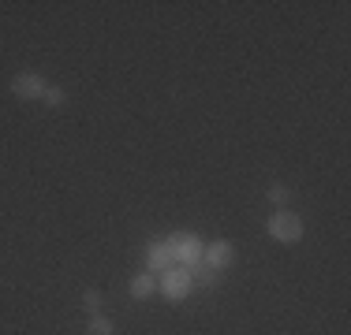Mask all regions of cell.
<instances>
[{"mask_svg":"<svg viewBox=\"0 0 351 335\" xmlns=\"http://www.w3.org/2000/svg\"><path fill=\"white\" fill-rule=\"evenodd\" d=\"M165 242L172 246L176 265H183V268L202 265V257H206V239H202V234H195V231H172Z\"/></svg>","mask_w":351,"mask_h":335,"instance_id":"cell-1","label":"cell"},{"mask_svg":"<svg viewBox=\"0 0 351 335\" xmlns=\"http://www.w3.org/2000/svg\"><path fill=\"white\" fill-rule=\"evenodd\" d=\"M306 234V224L299 213H291V209H277V213L269 216V239L280 242V246H291V242H299Z\"/></svg>","mask_w":351,"mask_h":335,"instance_id":"cell-2","label":"cell"},{"mask_svg":"<svg viewBox=\"0 0 351 335\" xmlns=\"http://www.w3.org/2000/svg\"><path fill=\"white\" fill-rule=\"evenodd\" d=\"M157 287H161V295L169 298V302H183L195 291V280H191V268H183V265H172V268H165L161 272V280H157Z\"/></svg>","mask_w":351,"mask_h":335,"instance_id":"cell-3","label":"cell"},{"mask_svg":"<svg viewBox=\"0 0 351 335\" xmlns=\"http://www.w3.org/2000/svg\"><path fill=\"white\" fill-rule=\"evenodd\" d=\"M45 90H49V82L41 79L38 71L12 75V97H19V100H41V97H45Z\"/></svg>","mask_w":351,"mask_h":335,"instance_id":"cell-4","label":"cell"},{"mask_svg":"<svg viewBox=\"0 0 351 335\" xmlns=\"http://www.w3.org/2000/svg\"><path fill=\"white\" fill-rule=\"evenodd\" d=\"M176 265V257H172V246L165 239H149L146 242V272H154V276H161L165 268H172Z\"/></svg>","mask_w":351,"mask_h":335,"instance_id":"cell-5","label":"cell"},{"mask_svg":"<svg viewBox=\"0 0 351 335\" xmlns=\"http://www.w3.org/2000/svg\"><path fill=\"white\" fill-rule=\"evenodd\" d=\"M210 268H217V272H224L232 261H236V246H232L228 239H213V242H206V257H202Z\"/></svg>","mask_w":351,"mask_h":335,"instance_id":"cell-6","label":"cell"},{"mask_svg":"<svg viewBox=\"0 0 351 335\" xmlns=\"http://www.w3.org/2000/svg\"><path fill=\"white\" fill-rule=\"evenodd\" d=\"M128 291H131V298H135V302H146V298L157 291L154 272H146V268H142V272H135V276H131V283H128Z\"/></svg>","mask_w":351,"mask_h":335,"instance_id":"cell-7","label":"cell"},{"mask_svg":"<svg viewBox=\"0 0 351 335\" xmlns=\"http://www.w3.org/2000/svg\"><path fill=\"white\" fill-rule=\"evenodd\" d=\"M191 280L195 283H202V287H217V283H221V272H217V268H210V265H195L191 268Z\"/></svg>","mask_w":351,"mask_h":335,"instance_id":"cell-8","label":"cell"},{"mask_svg":"<svg viewBox=\"0 0 351 335\" xmlns=\"http://www.w3.org/2000/svg\"><path fill=\"white\" fill-rule=\"evenodd\" d=\"M116 332V324H112V317H90V324H86V335H112Z\"/></svg>","mask_w":351,"mask_h":335,"instance_id":"cell-9","label":"cell"},{"mask_svg":"<svg viewBox=\"0 0 351 335\" xmlns=\"http://www.w3.org/2000/svg\"><path fill=\"white\" fill-rule=\"evenodd\" d=\"M41 100H45L49 108H64V105H68V94H64V86H49Z\"/></svg>","mask_w":351,"mask_h":335,"instance_id":"cell-10","label":"cell"},{"mask_svg":"<svg viewBox=\"0 0 351 335\" xmlns=\"http://www.w3.org/2000/svg\"><path fill=\"white\" fill-rule=\"evenodd\" d=\"M82 309H86L90 317H97V313H101V295L86 287V291H82Z\"/></svg>","mask_w":351,"mask_h":335,"instance_id":"cell-11","label":"cell"},{"mask_svg":"<svg viewBox=\"0 0 351 335\" xmlns=\"http://www.w3.org/2000/svg\"><path fill=\"white\" fill-rule=\"evenodd\" d=\"M269 201H273L277 209H284V205L291 201V190L284 187V183H273V187H269Z\"/></svg>","mask_w":351,"mask_h":335,"instance_id":"cell-12","label":"cell"}]
</instances>
